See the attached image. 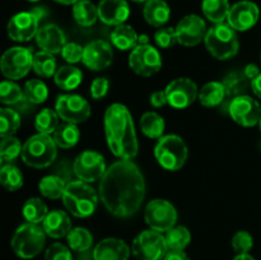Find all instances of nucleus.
Wrapping results in <instances>:
<instances>
[{
	"label": "nucleus",
	"mask_w": 261,
	"mask_h": 260,
	"mask_svg": "<svg viewBox=\"0 0 261 260\" xmlns=\"http://www.w3.org/2000/svg\"><path fill=\"white\" fill-rule=\"evenodd\" d=\"M98 196L112 216L119 218L134 216L145 196L142 171L132 160L116 161L99 180Z\"/></svg>",
	"instance_id": "obj_1"
},
{
	"label": "nucleus",
	"mask_w": 261,
	"mask_h": 260,
	"mask_svg": "<svg viewBox=\"0 0 261 260\" xmlns=\"http://www.w3.org/2000/svg\"><path fill=\"white\" fill-rule=\"evenodd\" d=\"M105 134L110 150L120 160H133L137 157V132L133 116L126 106L112 103L105 112Z\"/></svg>",
	"instance_id": "obj_2"
},
{
	"label": "nucleus",
	"mask_w": 261,
	"mask_h": 260,
	"mask_svg": "<svg viewBox=\"0 0 261 260\" xmlns=\"http://www.w3.org/2000/svg\"><path fill=\"white\" fill-rule=\"evenodd\" d=\"M98 194L88 183L78 180L66 185L63 203L69 213L76 218H87L94 213L98 204Z\"/></svg>",
	"instance_id": "obj_3"
},
{
	"label": "nucleus",
	"mask_w": 261,
	"mask_h": 260,
	"mask_svg": "<svg viewBox=\"0 0 261 260\" xmlns=\"http://www.w3.org/2000/svg\"><path fill=\"white\" fill-rule=\"evenodd\" d=\"M45 242L46 232L43 227L38 223L27 222L15 229L10 245L20 259H33L42 251Z\"/></svg>",
	"instance_id": "obj_4"
},
{
	"label": "nucleus",
	"mask_w": 261,
	"mask_h": 260,
	"mask_svg": "<svg viewBox=\"0 0 261 260\" xmlns=\"http://www.w3.org/2000/svg\"><path fill=\"white\" fill-rule=\"evenodd\" d=\"M58 155V145L51 135H32L25 140L22 149V160L33 168H46L54 163Z\"/></svg>",
	"instance_id": "obj_5"
},
{
	"label": "nucleus",
	"mask_w": 261,
	"mask_h": 260,
	"mask_svg": "<svg viewBox=\"0 0 261 260\" xmlns=\"http://www.w3.org/2000/svg\"><path fill=\"white\" fill-rule=\"evenodd\" d=\"M204 42L212 56L218 60H228L233 58L240 48L236 31L228 23H218L209 28Z\"/></svg>",
	"instance_id": "obj_6"
},
{
	"label": "nucleus",
	"mask_w": 261,
	"mask_h": 260,
	"mask_svg": "<svg viewBox=\"0 0 261 260\" xmlns=\"http://www.w3.org/2000/svg\"><path fill=\"white\" fill-rule=\"evenodd\" d=\"M188 145L185 140L175 134L160 138L154 147L157 162L167 171H177L188 160Z\"/></svg>",
	"instance_id": "obj_7"
},
{
	"label": "nucleus",
	"mask_w": 261,
	"mask_h": 260,
	"mask_svg": "<svg viewBox=\"0 0 261 260\" xmlns=\"http://www.w3.org/2000/svg\"><path fill=\"white\" fill-rule=\"evenodd\" d=\"M132 251L137 260H163L168 247L165 236L161 232L147 229L135 237Z\"/></svg>",
	"instance_id": "obj_8"
},
{
	"label": "nucleus",
	"mask_w": 261,
	"mask_h": 260,
	"mask_svg": "<svg viewBox=\"0 0 261 260\" xmlns=\"http://www.w3.org/2000/svg\"><path fill=\"white\" fill-rule=\"evenodd\" d=\"M33 55L35 54L31 48L20 47V46H15L7 50L0 63L3 75L13 81L25 76L32 69Z\"/></svg>",
	"instance_id": "obj_9"
},
{
	"label": "nucleus",
	"mask_w": 261,
	"mask_h": 260,
	"mask_svg": "<svg viewBox=\"0 0 261 260\" xmlns=\"http://www.w3.org/2000/svg\"><path fill=\"white\" fill-rule=\"evenodd\" d=\"M144 219L150 229L157 232H167L176 226L177 212L176 208L165 199H154L147 204L144 209Z\"/></svg>",
	"instance_id": "obj_10"
},
{
	"label": "nucleus",
	"mask_w": 261,
	"mask_h": 260,
	"mask_svg": "<svg viewBox=\"0 0 261 260\" xmlns=\"http://www.w3.org/2000/svg\"><path fill=\"white\" fill-rule=\"evenodd\" d=\"M129 65L134 73L142 76H152L162 68L161 54L152 45H138L129 55Z\"/></svg>",
	"instance_id": "obj_11"
},
{
	"label": "nucleus",
	"mask_w": 261,
	"mask_h": 260,
	"mask_svg": "<svg viewBox=\"0 0 261 260\" xmlns=\"http://www.w3.org/2000/svg\"><path fill=\"white\" fill-rule=\"evenodd\" d=\"M73 170L79 180L89 184L101 180L107 167L101 153L94 150H84L74 161Z\"/></svg>",
	"instance_id": "obj_12"
},
{
	"label": "nucleus",
	"mask_w": 261,
	"mask_h": 260,
	"mask_svg": "<svg viewBox=\"0 0 261 260\" xmlns=\"http://www.w3.org/2000/svg\"><path fill=\"white\" fill-rule=\"evenodd\" d=\"M55 111L65 122L81 124L91 116L89 103L78 94H61L55 103Z\"/></svg>",
	"instance_id": "obj_13"
},
{
	"label": "nucleus",
	"mask_w": 261,
	"mask_h": 260,
	"mask_svg": "<svg viewBox=\"0 0 261 260\" xmlns=\"http://www.w3.org/2000/svg\"><path fill=\"white\" fill-rule=\"evenodd\" d=\"M228 111L232 120L245 127L259 124L261 119L260 103L247 94L234 97L229 103Z\"/></svg>",
	"instance_id": "obj_14"
},
{
	"label": "nucleus",
	"mask_w": 261,
	"mask_h": 260,
	"mask_svg": "<svg viewBox=\"0 0 261 260\" xmlns=\"http://www.w3.org/2000/svg\"><path fill=\"white\" fill-rule=\"evenodd\" d=\"M168 105L173 109L182 110L194 103L199 97L198 86L189 78L173 79L165 89Z\"/></svg>",
	"instance_id": "obj_15"
},
{
	"label": "nucleus",
	"mask_w": 261,
	"mask_h": 260,
	"mask_svg": "<svg viewBox=\"0 0 261 260\" xmlns=\"http://www.w3.org/2000/svg\"><path fill=\"white\" fill-rule=\"evenodd\" d=\"M38 22H40V18L32 10L18 13V14L13 15L8 22V36L17 42H27L37 35L38 30H40Z\"/></svg>",
	"instance_id": "obj_16"
},
{
	"label": "nucleus",
	"mask_w": 261,
	"mask_h": 260,
	"mask_svg": "<svg viewBox=\"0 0 261 260\" xmlns=\"http://www.w3.org/2000/svg\"><path fill=\"white\" fill-rule=\"evenodd\" d=\"M177 42L186 47H193L199 45L206 36V24L199 15L190 14L184 17L176 25Z\"/></svg>",
	"instance_id": "obj_17"
},
{
	"label": "nucleus",
	"mask_w": 261,
	"mask_h": 260,
	"mask_svg": "<svg viewBox=\"0 0 261 260\" xmlns=\"http://www.w3.org/2000/svg\"><path fill=\"white\" fill-rule=\"evenodd\" d=\"M112 59H114V51L107 41L96 40L84 46L82 61L89 70L99 71L109 68L112 63Z\"/></svg>",
	"instance_id": "obj_18"
},
{
	"label": "nucleus",
	"mask_w": 261,
	"mask_h": 260,
	"mask_svg": "<svg viewBox=\"0 0 261 260\" xmlns=\"http://www.w3.org/2000/svg\"><path fill=\"white\" fill-rule=\"evenodd\" d=\"M260 17V10L255 3L244 0L231 7L227 20L234 31H247L254 27Z\"/></svg>",
	"instance_id": "obj_19"
},
{
	"label": "nucleus",
	"mask_w": 261,
	"mask_h": 260,
	"mask_svg": "<svg viewBox=\"0 0 261 260\" xmlns=\"http://www.w3.org/2000/svg\"><path fill=\"white\" fill-rule=\"evenodd\" d=\"M36 42L41 50L50 54H59L65 47L66 36L60 27L56 24H46L38 30L36 35Z\"/></svg>",
	"instance_id": "obj_20"
},
{
	"label": "nucleus",
	"mask_w": 261,
	"mask_h": 260,
	"mask_svg": "<svg viewBox=\"0 0 261 260\" xmlns=\"http://www.w3.org/2000/svg\"><path fill=\"white\" fill-rule=\"evenodd\" d=\"M129 15L126 0H102L98 4V18L107 25L124 24Z\"/></svg>",
	"instance_id": "obj_21"
},
{
	"label": "nucleus",
	"mask_w": 261,
	"mask_h": 260,
	"mask_svg": "<svg viewBox=\"0 0 261 260\" xmlns=\"http://www.w3.org/2000/svg\"><path fill=\"white\" fill-rule=\"evenodd\" d=\"M130 247L126 242L115 237H109L96 245L93 250V260H127Z\"/></svg>",
	"instance_id": "obj_22"
},
{
	"label": "nucleus",
	"mask_w": 261,
	"mask_h": 260,
	"mask_svg": "<svg viewBox=\"0 0 261 260\" xmlns=\"http://www.w3.org/2000/svg\"><path fill=\"white\" fill-rule=\"evenodd\" d=\"M42 227L46 235L53 239H61L68 236L71 231V222L68 214L63 211H51L43 219Z\"/></svg>",
	"instance_id": "obj_23"
},
{
	"label": "nucleus",
	"mask_w": 261,
	"mask_h": 260,
	"mask_svg": "<svg viewBox=\"0 0 261 260\" xmlns=\"http://www.w3.org/2000/svg\"><path fill=\"white\" fill-rule=\"evenodd\" d=\"M171 10L165 0H148L143 9L144 19L154 27H163L170 19Z\"/></svg>",
	"instance_id": "obj_24"
},
{
	"label": "nucleus",
	"mask_w": 261,
	"mask_h": 260,
	"mask_svg": "<svg viewBox=\"0 0 261 260\" xmlns=\"http://www.w3.org/2000/svg\"><path fill=\"white\" fill-rule=\"evenodd\" d=\"M55 84L63 91H73L78 88L83 81V74L81 69L73 65H64L56 70L54 75Z\"/></svg>",
	"instance_id": "obj_25"
},
{
	"label": "nucleus",
	"mask_w": 261,
	"mask_h": 260,
	"mask_svg": "<svg viewBox=\"0 0 261 260\" xmlns=\"http://www.w3.org/2000/svg\"><path fill=\"white\" fill-rule=\"evenodd\" d=\"M111 41L116 48L121 51H127L137 47L139 36L132 25L120 24L116 25V28L112 31Z\"/></svg>",
	"instance_id": "obj_26"
},
{
	"label": "nucleus",
	"mask_w": 261,
	"mask_h": 260,
	"mask_svg": "<svg viewBox=\"0 0 261 260\" xmlns=\"http://www.w3.org/2000/svg\"><path fill=\"white\" fill-rule=\"evenodd\" d=\"M165 120L157 112L148 111L140 117V129L143 134L147 135L150 139H160L165 133Z\"/></svg>",
	"instance_id": "obj_27"
},
{
	"label": "nucleus",
	"mask_w": 261,
	"mask_h": 260,
	"mask_svg": "<svg viewBox=\"0 0 261 260\" xmlns=\"http://www.w3.org/2000/svg\"><path fill=\"white\" fill-rule=\"evenodd\" d=\"M226 89L222 82H209L199 92V101L205 107H216L223 102Z\"/></svg>",
	"instance_id": "obj_28"
},
{
	"label": "nucleus",
	"mask_w": 261,
	"mask_h": 260,
	"mask_svg": "<svg viewBox=\"0 0 261 260\" xmlns=\"http://www.w3.org/2000/svg\"><path fill=\"white\" fill-rule=\"evenodd\" d=\"M53 138L58 147L68 149V148L74 147L78 143L79 138H81V132H79L76 124L64 122V124H60L56 127Z\"/></svg>",
	"instance_id": "obj_29"
},
{
	"label": "nucleus",
	"mask_w": 261,
	"mask_h": 260,
	"mask_svg": "<svg viewBox=\"0 0 261 260\" xmlns=\"http://www.w3.org/2000/svg\"><path fill=\"white\" fill-rule=\"evenodd\" d=\"M73 17L82 27H91L98 18V7L89 0H81L73 5Z\"/></svg>",
	"instance_id": "obj_30"
},
{
	"label": "nucleus",
	"mask_w": 261,
	"mask_h": 260,
	"mask_svg": "<svg viewBox=\"0 0 261 260\" xmlns=\"http://www.w3.org/2000/svg\"><path fill=\"white\" fill-rule=\"evenodd\" d=\"M201 10L211 22L218 24L223 23L224 19L228 18L231 7L228 0H203Z\"/></svg>",
	"instance_id": "obj_31"
},
{
	"label": "nucleus",
	"mask_w": 261,
	"mask_h": 260,
	"mask_svg": "<svg viewBox=\"0 0 261 260\" xmlns=\"http://www.w3.org/2000/svg\"><path fill=\"white\" fill-rule=\"evenodd\" d=\"M226 89V94L229 96H242L249 88H251V81L245 75L244 71H232L222 82Z\"/></svg>",
	"instance_id": "obj_32"
},
{
	"label": "nucleus",
	"mask_w": 261,
	"mask_h": 260,
	"mask_svg": "<svg viewBox=\"0 0 261 260\" xmlns=\"http://www.w3.org/2000/svg\"><path fill=\"white\" fill-rule=\"evenodd\" d=\"M32 69L37 75L42 78H50L55 75L56 70V59L54 54L46 53V51H40L33 55V65Z\"/></svg>",
	"instance_id": "obj_33"
},
{
	"label": "nucleus",
	"mask_w": 261,
	"mask_h": 260,
	"mask_svg": "<svg viewBox=\"0 0 261 260\" xmlns=\"http://www.w3.org/2000/svg\"><path fill=\"white\" fill-rule=\"evenodd\" d=\"M68 184L64 183V180L59 176L48 175L41 178L40 184H38V189L40 193L42 194L45 198L47 199H59L63 198L64 191Z\"/></svg>",
	"instance_id": "obj_34"
},
{
	"label": "nucleus",
	"mask_w": 261,
	"mask_h": 260,
	"mask_svg": "<svg viewBox=\"0 0 261 260\" xmlns=\"http://www.w3.org/2000/svg\"><path fill=\"white\" fill-rule=\"evenodd\" d=\"M22 213L30 223H41L48 214V209L40 198H31L23 205Z\"/></svg>",
	"instance_id": "obj_35"
},
{
	"label": "nucleus",
	"mask_w": 261,
	"mask_h": 260,
	"mask_svg": "<svg viewBox=\"0 0 261 260\" xmlns=\"http://www.w3.org/2000/svg\"><path fill=\"white\" fill-rule=\"evenodd\" d=\"M68 245L71 250L78 252H84L91 249L93 244V236L91 232L83 227H75L66 236Z\"/></svg>",
	"instance_id": "obj_36"
},
{
	"label": "nucleus",
	"mask_w": 261,
	"mask_h": 260,
	"mask_svg": "<svg viewBox=\"0 0 261 260\" xmlns=\"http://www.w3.org/2000/svg\"><path fill=\"white\" fill-rule=\"evenodd\" d=\"M168 250H185L191 241V233L186 227L175 226L165 235Z\"/></svg>",
	"instance_id": "obj_37"
},
{
	"label": "nucleus",
	"mask_w": 261,
	"mask_h": 260,
	"mask_svg": "<svg viewBox=\"0 0 261 260\" xmlns=\"http://www.w3.org/2000/svg\"><path fill=\"white\" fill-rule=\"evenodd\" d=\"M58 112L51 109H43L37 114L35 120V127L41 134H54L56 127L59 126Z\"/></svg>",
	"instance_id": "obj_38"
},
{
	"label": "nucleus",
	"mask_w": 261,
	"mask_h": 260,
	"mask_svg": "<svg viewBox=\"0 0 261 260\" xmlns=\"http://www.w3.org/2000/svg\"><path fill=\"white\" fill-rule=\"evenodd\" d=\"M0 183L7 190L17 191L23 185V175L14 165H4L0 170Z\"/></svg>",
	"instance_id": "obj_39"
},
{
	"label": "nucleus",
	"mask_w": 261,
	"mask_h": 260,
	"mask_svg": "<svg viewBox=\"0 0 261 260\" xmlns=\"http://www.w3.org/2000/svg\"><path fill=\"white\" fill-rule=\"evenodd\" d=\"M24 97L28 102L35 105L43 103L48 97L47 86L40 79H31L24 84Z\"/></svg>",
	"instance_id": "obj_40"
},
{
	"label": "nucleus",
	"mask_w": 261,
	"mask_h": 260,
	"mask_svg": "<svg viewBox=\"0 0 261 260\" xmlns=\"http://www.w3.org/2000/svg\"><path fill=\"white\" fill-rule=\"evenodd\" d=\"M0 122H2V127H0L2 138L13 137V134H15L20 126V116L14 110L4 107L0 111Z\"/></svg>",
	"instance_id": "obj_41"
},
{
	"label": "nucleus",
	"mask_w": 261,
	"mask_h": 260,
	"mask_svg": "<svg viewBox=\"0 0 261 260\" xmlns=\"http://www.w3.org/2000/svg\"><path fill=\"white\" fill-rule=\"evenodd\" d=\"M24 92L18 84L4 81L0 84V101L4 105H15L24 101Z\"/></svg>",
	"instance_id": "obj_42"
},
{
	"label": "nucleus",
	"mask_w": 261,
	"mask_h": 260,
	"mask_svg": "<svg viewBox=\"0 0 261 260\" xmlns=\"http://www.w3.org/2000/svg\"><path fill=\"white\" fill-rule=\"evenodd\" d=\"M23 145L19 140L14 137L3 138L2 145H0V158L4 162L14 161L19 154H22Z\"/></svg>",
	"instance_id": "obj_43"
},
{
	"label": "nucleus",
	"mask_w": 261,
	"mask_h": 260,
	"mask_svg": "<svg viewBox=\"0 0 261 260\" xmlns=\"http://www.w3.org/2000/svg\"><path fill=\"white\" fill-rule=\"evenodd\" d=\"M254 246V239L247 231H239L232 237V249L237 254H249Z\"/></svg>",
	"instance_id": "obj_44"
},
{
	"label": "nucleus",
	"mask_w": 261,
	"mask_h": 260,
	"mask_svg": "<svg viewBox=\"0 0 261 260\" xmlns=\"http://www.w3.org/2000/svg\"><path fill=\"white\" fill-rule=\"evenodd\" d=\"M154 41L157 46L161 48H170L177 42V36H176V30L172 27L161 28L154 33Z\"/></svg>",
	"instance_id": "obj_45"
},
{
	"label": "nucleus",
	"mask_w": 261,
	"mask_h": 260,
	"mask_svg": "<svg viewBox=\"0 0 261 260\" xmlns=\"http://www.w3.org/2000/svg\"><path fill=\"white\" fill-rule=\"evenodd\" d=\"M45 260H73V256L69 247L60 242H55L46 250Z\"/></svg>",
	"instance_id": "obj_46"
},
{
	"label": "nucleus",
	"mask_w": 261,
	"mask_h": 260,
	"mask_svg": "<svg viewBox=\"0 0 261 260\" xmlns=\"http://www.w3.org/2000/svg\"><path fill=\"white\" fill-rule=\"evenodd\" d=\"M83 53H84V47H82L79 43L75 42H69L66 43L65 47L63 48L61 51V56L65 61H68L69 64H75L82 61L83 59Z\"/></svg>",
	"instance_id": "obj_47"
},
{
	"label": "nucleus",
	"mask_w": 261,
	"mask_h": 260,
	"mask_svg": "<svg viewBox=\"0 0 261 260\" xmlns=\"http://www.w3.org/2000/svg\"><path fill=\"white\" fill-rule=\"evenodd\" d=\"M110 88V82L107 78H96L91 84V96L94 99H101L103 98L107 94Z\"/></svg>",
	"instance_id": "obj_48"
},
{
	"label": "nucleus",
	"mask_w": 261,
	"mask_h": 260,
	"mask_svg": "<svg viewBox=\"0 0 261 260\" xmlns=\"http://www.w3.org/2000/svg\"><path fill=\"white\" fill-rule=\"evenodd\" d=\"M149 102H150V105H152L153 107H162V106H165L166 103H168L167 96H166V92L165 91L153 92V93L150 94Z\"/></svg>",
	"instance_id": "obj_49"
},
{
	"label": "nucleus",
	"mask_w": 261,
	"mask_h": 260,
	"mask_svg": "<svg viewBox=\"0 0 261 260\" xmlns=\"http://www.w3.org/2000/svg\"><path fill=\"white\" fill-rule=\"evenodd\" d=\"M163 260H190L184 250H168Z\"/></svg>",
	"instance_id": "obj_50"
},
{
	"label": "nucleus",
	"mask_w": 261,
	"mask_h": 260,
	"mask_svg": "<svg viewBox=\"0 0 261 260\" xmlns=\"http://www.w3.org/2000/svg\"><path fill=\"white\" fill-rule=\"evenodd\" d=\"M244 73L250 81H252V79H255L260 74V69L256 64H247L244 69Z\"/></svg>",
	"instance_id": "obj_51"
},
{
	"label": "nucleus",
	"mask_w": 261,
	"mask_h": 260,
	"mask_svg": "<svg viewBox=\"0 0 261 260\" xmlns=\"http://www.w3.org/2000/svg\"><path fill=\"white\" fill-rule=\"evenodd\" d=\"M251 89L255 93V96L261 98V73L255 79L251 81Z\"/></svg>",
	"instance_id": "obj_52"
},
{
	"label": "nucleus",
	"mask_w": 261,
	"mask_h": 260,
	"mask_svg": "<svg viewBox=\"0 0 261 260\" xmlns=\"http://www.w3.org/2000/svg\"><path fill=\"white\" fill-rule=\"evenodd\" d=\"M233 260H255V257H252L250 254H237Z\"/></svg>",
	"instance_id": "obj_53"
},
{
	"label": "nucleus",
	"mask_w": 261,
	"mask_h": 260,
	"mask_svg": "<svg viewBox=\"0 0 261 260\" xmlns=\"http://www.w3.org/2000/svg\"><path fill=\"white\" fill-rule=\"evenodd\" d=\"M148 43H149V37L147 35H140L138 45H148Z\"/></svg>",
	"instance_id": "obj_54"
},
{
	"label": "nucleus",
	"mask_w": 261,
	"mask_h": 260,
	"mask_svg": "<svg viewBox=\"0 0 261 260\" xmlns=\"http://www.w3.org/2000/svg\"><path fill=\"white\" fill-rule=\"evenodd\" d=\"M54 2L59 3V4H64V5H71V4H76L78 2H81V0H54Z\"/></svg>",
	"instance_id": "obj_55"
},
{
	"label": "nucleus",
	"mask_w": 261,
	"mask_h": 260,
	"mask_svg": "<svg viewBox=\"0 0 261 260\" xmlns=\"http://www.w3.org/2000/svg\"><path fill=\"white\" fill-rule=\"evenodd\" d=\"M133 2H137V3H143V2H145V3H147L148 0H133Z\"/></svg>",
	"instance_id": "obj_56"
},
{
	"label": "nucleus",
	"mask_w": 261,
	"mask_h": 260,
	"mask_svg": "<svg viewBox=\"0 0 261 260\" xmlns=\"http://www.w3.org/2000/svg\"><path fill=\"white\" fill-rule=\"evenodd\" d=\"M259 127H260V132H261V119H260V121H259Z\"/></svg>",
	"instance_id": "obj_57"
},
{
	"label": "nucleus",
	"mask_w": 261,
	"mask_h": 260,
	"mask_svg": "<svg viewBox=\"0 0 261 260\" xmlns=\"http://www.w3.org/2000/svg\"><path fill=\"white\" fill-rule=\"evenodd\" d=\"M28 2H40V0H28Z\"/></svg>",
	"instance_id": "obj_58"
},
{
	"label": "nucleus",
	"mask_w": 261,
	"mask_h": 260,
	"mask_svg": "<svg viewBox=\"0 0 261 260\" xmlns=\"http://www.w3.org/2000/svg\"><path fill=\"white\" fill-rule=\"evenodd\" d=\"M260 61H261V53H260Z\"/></svg>",
	"instance_id": "obj_59"
}]
</instances>
